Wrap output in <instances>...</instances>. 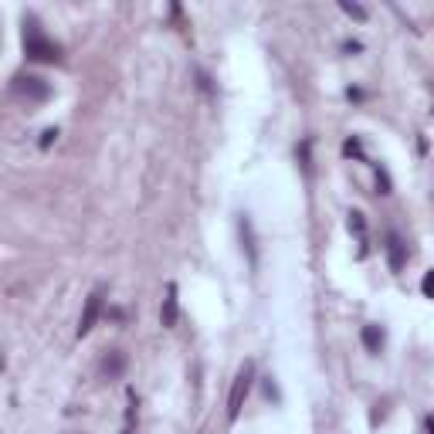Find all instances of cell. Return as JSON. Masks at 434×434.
<instances>
[{"label":"cell","mask_w":434,"mask_h":434,"mask_svg":"<svg viewBox=\"0 0 434 434\" xmlns=\"http://www.w3.org/2000/svg\"><path fill=\"white\" fill-rule=\"evenodd\" d=\"M122 370H126V353H113V357L102 363V374H106L109 380H115Z\"/></svg>","instance_id":"8"},{"label":"cell","mask_w":434,"mask_h":434,"mask_svg":"<svg viewBox=\"0 0 434 434\" xmlns=\"http://www.w3.org/2000/svg\"><path fill=\"white\" fill-rule=\"evenodd\" d=\"M136 417H139V404H136V394L129 390V404H126V424H122V434H136Z\"/></svg>","instance_id":"9"},{"label":"cell","mask_w":434,"mask_h":434,"mask_svg":"<svg viewBox=\"0 0 434 434\" xmlns=\"http://www.w3.org/2000/svg\"><path fill=\"white\" fill-rule=\"evenodd\" d=\"M377 184H380V193H390V180H387L383 170H377Z\"/></svg>","instance_id":"16"},{"label":"cell","mask_w":434,"mask_h":434,"mask_svg":"<svg viewBox=\"0 0 434 434\" xmlns=\"http://www.w3.org/2000/svg\"><path fill=\"white\" fill-rule=\"evenodd\" d=\"M340 7H343V14H350V18H357V20H366V7L350 4V0H340Z\"/></svg>","instance_id":"10"},{"label":"cell","mask_w":434,"mask_h":434,"mask_svg":"<svg viewBox=\"0 0 434 434\" xmlns=\"http://www.w3.org/2000/svg\"><path fill=\"white\" fill-rule=\"evenodd\" d=\"M363 346L370 353H380L383 350V329L380 326H363Z\"/></svg>","instance_id":"7"},{"label":"cell","mask_w":434,"mask_h":434,"mask_svg":"<svg viewBox=\"0 0 434 434\" xmlns=\"http://www.w3.org/2000/svg\"><path fill=\"white\" fill-rule=\"evenodd\" d=\"M180 319V299H177V285H167V299H163V309H160V322L163 329H173Z\"/></svg>","instance_id":"5"},{"label":"cell","mask_w":434,"mask_h":434,"mask_svg":"<svg viewBox=\"0 0 434 434\" xmlns=\"http://www.w3.org/2000/svg\"><path fill=\"white\" fill-rule=\"evenodd\" d=\"M241 238L248 241V251H251V264L258 262V255H255V241H251V221L248 217H241Z\"/></svg>","instance_id":"12"},{"label":"cell","mask_w":434,"mask_h":434,"mask_svg":"<svg viewBox=\"0 0 434 434\" xmlns=\"http://www.w3.org/2000/svg\"><path fill=\"white\" fill-rule=\"evenodd\" d=\"M387 262H390V272H400L407 264V245L400 241V234H387Z\"/></svg>","instance_id":"6"},{"label":"cell","mask_w":434,"mask_h":434,"mask_svg":"<svg viewBox=\"0 0 434 434\" xmlns=\"http://www.w3.org/2000/svg\"><path fill=\"white\" fill-rule=\"evenodd\" d=\"M251 383H255V363H245V366L238 370L234 383H231V394H227V421H238L248 394H251Z\"/></svg>","instance_id":"2"},{"label":"cell","mask_w":434,"mask_h":434,"mask_svg":"<svg viewBox=\"0 0 434 434\" xmlns=\"http://www.w3.org/2000/svg\"><path fill=\"white\" fill-rule=\"evenodd\" d=\"M343 153H346V156H359V139H346Z\"/></svg>","instance_id":"15"},{"label":"cell","mask_w":434,"mask_h":434,"mask_svg":"<svg viewBox=\"0 0 434 434\" xmlns=\"http://www.w3.org/2000/svg\"><path fill=\"white\" fill-rule=\"evenodd\" d=\"M55 139H58V129H44V132H41V150H48Z\"/></svg>","instance_id":"14"},{"label":"cell","mask_w":434,"mask_h":434,"mask_svg":"<svg viewBox=\"0 0 434 434\" xmlns=\"http://www.w3.org/2000/svg\"><path fill=\"white\" fill-rule=\"evenodd\" d=\"M428 434H434V414H428Z\"/></svg>","instance_id":"17"},{"label":"cell","mask_w":434,"mask_h":434,"mask_svg":"<svg viewBox=\"0 0 434 434\" xmlns=\"http://www.w3.org/2000/svg\"><path fill=\"white\" fill-rule=\"evenodd\" d=\"M102 305H106V295H102V288H92L89 292V299H85V309H82V319H78V340L82 336H89L95 329V322H98V316H102Z\"/></svg>","instance_id":"4"},{"label":"cell","mask_w":434,"mask_h":434,"mask_svg":"<svg viewBox=\"0 0 434 434\" xmlns=\"http://www.w3.org/2000/svg\"><path fill=\"white\" fill-rule=\"evenodd\" d=\"M24 55H27V61H44V65L61 61V48L41 31L34 18L24 20Z\"/></svg>","instance_id":"1"},{"label":"cell","mask_w":434,"mask_h":434,"mask_svg":"<svg viewBox=\"0 0 434 434\" xmlns=\"http://www.w3.org/2000/svg\"><path fill=\"white\" fill-rule=\"evenodd\" d=\"M11 89H14V95L27 98V102H44V98L51 95V85H48L44 78H41V75H27V72L14 75Z\"/></svg>","instance_id":"3"},{"label":"cell","mask_w":434,"mask_h":434,"mask_svg":"<svg viewBox=\"0 0 434 434\" xmlns=\"http://www.w3.org/2000/svg\"><path fill=\"white\" fill-rule=\"evenodd\" d=\"M421 292H424L428 299H434V268L424 275V279H421Z\"/></svg>","instance_id":"13"},{"label":"cell","mask_w":434,"mask_h":434,"mask_svg":"<svg viewBox=\"0 0 434 434\" xmlns=\"http://www.w3.org/2000/svg\"><path fill=\"white\" fill-rule=\"evenodd\" d=\"M350 231H357L359 241L366 238V224H363V214H359V210H353V214H350Z\"/></svg>","instance_id":"11"}]
</instances>
